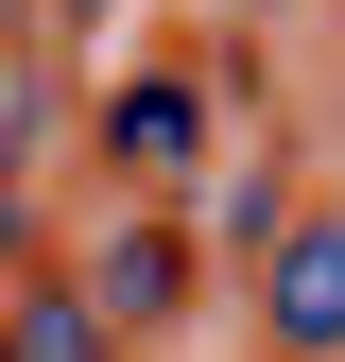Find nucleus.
<instances>
[{"label":"nucleus","instance_id":"1","mask_svg":"<svg viewBox=\"0 0 345 362\" xmlns=\"http://www.w3.org/2000/svg\"><path fill=\"white\" fill-rule=\"evenodd\" d=\"M259 310H276L293 362H345V207H311V224L276 242V293H259Z\"/></svg>","mask_w":345,"mask_h":362},{"label":"nucleus","instance_id":"2","mask_svg":"<svg viewBox=\"0 0 345 362\" xmlns=\"http://www.w3.org/2000/svg\"><path fill=\"white\" fill-rule=\"evenodd\" d=\"M172 276H190V259H172L156 224H121V242H104V276H86V310H104V328H156V310H172Z\"/></svg>","mask_w":345,"mask_h":362},{"label":"nucleus","instance_id":"3","mask_svg":"<svg viewBox=\"0 0 345 362\" xmlns=\"http://www.w3.org/2000/svg\"><path fill=\"white\" fill-rule=\"evenodd\" d=\"M121 156H139V173L190 156V86H121Z\"/></svg>","mask_w":345,"mask_h":362},{"label":"nucleus","instance_id":"4","mask_svg":"<svg viewBox=\"0 0 345 362\" xmlns=\"http://www.w3.org/2000/svg\"><path fill=\"white\" fill-rule=\"evenodd\" d=\"M18 362H104V310H86V293H35V328H18Z\"/></svg>","mask_w":345,"mask_h":362},{"label":"nucleus","instance_id":"5","mask_svg":"<svg viewBox=\"0 0 345 362\" xmlns=\"http://www.w3.org/2000/svg\"><path fill=\"white\" fill-rule=\"evenodd\" d=\"M0 345H18V328H0Z\"/></svg>","mask_w":345,"mask_h":362},{"label":"nucleus","instance_id":"6","mask_svg":"<svg viewBox=\"0 0 345 362\" xmlns=\"http://www.w3.org/2000/svg\"><path fill=\"white\" fill-rule=\"evenodd\" d=\"M242 18H259V0H242Z\"/></svg>","mask_w":345,"mask_h":362}]
</instances>
